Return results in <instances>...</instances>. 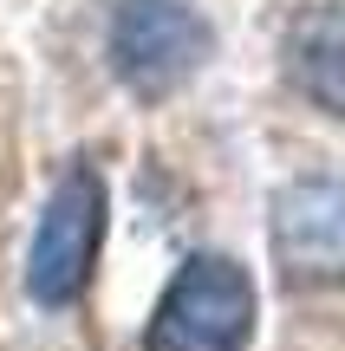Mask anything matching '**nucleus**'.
Wrapping results in <instances>:
<instances>
[{"instance_id": "nucleus-5", "label": "nucleus", "mask_w": 345, "mask_h": 351, "mask_svg": "<svg viewBox=\"0 0 345 351\" xmlns=\"http://www.w3.org/2000/svg\"><path fill=\"white\" fill-rule=\"evenodd\" d=\"M287 72L320 111L345 117V7H313L287 33Z\"/></svg>"}, {"instance_id": "nucleus-4", "label": "nucleus", "mask_w": 345, "mask_h": 351, "mask_svg": "<svg viewBox=\"0 0 345 351\" xmlns=\"http://www.w3.org/2000/svg\"><path fill=\"white\" fill-rule=\"evenodd\" d=\"M274 254L294 280L345 274V176H307L274 202Z\"/></svg>"}, {"instance_id": "nucleus-1", "label": "nucleus", "mask_w": 345, "mask_h": 351, "mask_svg": "<svg viewBox=\"0 0 345 351\" xmlns=\"http://www.w3.org/2000/svg\"><path fill=\"white\" fill-rule=\"evenodd\" d=\"M254 332V280L228 254H195L169 280L143 351H241Z\"/></svg>"}, {"instance_id": "nucleus-2", "label": "nucleus", "mask_w": 345, "mask_h": 351, "mask_svg": "<svg viewBox=\"0 0 345 351\" xmlns=\"http://www.w3.org/2000/svg\"><path fill=\"white\" fill-rule=\"evenodd\" d=\"M209 52H215V33H209V20L189 0H117L111 65L130 91L163 98V91L189 85L202 72Z\"/></svg>"}, {"instance_id": "nucleus-3", "label": "nucleus", "mask_w": 345, "mask_h": 351, "mask_svg": "<svg viewBox=\"0 0 345 351\" xmlns=\"http://www.w3.org/2000/svg\"><path fill=\"white\" fill-rule=\"evenodd\" d=\"M98 241H104V182L91 169H72L39 215L33 254H26V293L39 306L78 300L98 267Z\"/></svg>"}]
</instances>
